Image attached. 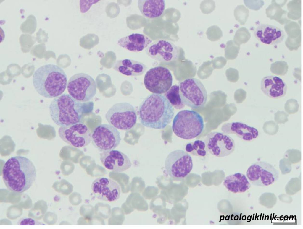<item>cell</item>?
Instances as JSON below:
<instances>
[{
  "label": "cell",
  "instance_id": "6da1fadb",
  "mask_svg": "<svg viewBox=\"0 0 303 229\" xmlns=\"http://www.w3.org/2000/svg\"><path fill=\"white\" fill-rule=\"evenodd\" d=\"M36 175L32 161L21 156L8 159L2 170L3 179L7 187L17 193H22L29 189L34 182Z\"/></svg>",
  "mask_w": 303,
  "mask_h": 229
},
{
  "label": "cell",
  "instance_id": "7a4b0ae2",
  "mask_svg": "<svg viewBox=\"0 0 303 229\" xmlns=\"http://www.w3.org/2000/svg\"><path fill=\"white\" fill-rule=\"evenodd\" d=\"M141 124L146 127L161 129L171 121L174 115L173 107L164 96L153 93L140 105L138 111Z\"/></svg>",
  "mask_w": 303,
  "mask_h": 229
},
{
  "label": "cell",
  "instance_id": "3957f363",
  "mask_svg": "<svg viewBox=\"0 0 303 229\" xmlns=\"http://www.w3.org/2000/svg\"><path fill=\"white\" fill-rule=\"evenodd\" d=\"M32 81L34 88L39 94L46 98H51L62 94L66 88L67 78L61 68L48 64L35 71Z\"/></svg>",
  "mask_w": 303,
  "mask_h": 229
},
{
  "label": "cell",
  "instance_id": "277c9868",
  "mask_svg": "<svg viewBox=\"0 0 303 229\" xmlns=\"http://www.w3.org/2000/svg\"><path fill=\"white\" fill-rule=\"evenodd\" d=\"M49 109L52 120L60 127L79 123L85 111L81 102L66 93L54 98L50 104Z\"/></svg>",
  "mask_w": 303,
  "mask_h": 229
},
{
  "label": "cell",
  "instance_id": "5b68a950",
  "mask_svg": "<svg viewBox=\"0 0 303 229\" xmlns=\"http://www.w3.org/2000/svg\"><path fill=\"white\" fill-rule=\"evenodd\" d=\"M204 127L203 118L196 111L188 110L179 111L175 116L172 126L174 133L178 137L190 140L199 136Z\"/></svg>",
  "mask_w": 303,
  "mask_h": 229
},
{
  "label": "cell",
  "instance_id": "8992f818",
  "mask_svg": "<svg viewBox=\"0 0 303 229\" xmlns=\"http://www.w3.org/2000/svg\"><path fill=\"white\" fill-rule=\"evenodd\" d=\"M179 93L183 103L194 109L204 106L207 98L206 90L199 79L191 78L185 79L179 85Z\"/></svg>",
  "mask_w": 303,
  "mask_h": 229
},
{
  "label": "cell",
  "instance_id": "52a82bcc",
  "mask_svg": "<svg viewBox=\"0 0 303 229\" xmlns=\"http://www.w3.org/2000/svg\"><path fill=\"white\" fill-rule=\"evenodd\" d=\"M105 118L109 124L117 129L128 130L135 125L137 116L133 106L127 102L116 103L107 111Z\"/></svg>",
  "mask_w": 303,
  "mask_h": 229
},
{
  "label": "cell",
  "instance_id": "ba28073f",
  "mask_svg": "<svg viewBox=\"0 0 303 229\" xmlns=\"http://www.w3.org/2000/svg\"><path fill=\"white\" fill-rule=\"evenodd\" d=\"M96 84L94 79L83 72L76 74L69 79L67 88L69 94L80 102L91 100L96 92Z\"/></svg>",
  "mask_w": 303,
  "mask_h": 229
},
{
  "label": "cell",
  "instance_id": "9c48e42d",
  "mask_svg": "<svg viewBox=\"0 0 303 229\" xmlns=\"http://www.w3.org/2000/svg\"><path fill=\"white\" fill-rule=\"evenodd\" d=\"M165 168L168 174L175 178L186 176L193 167L192 157L187 152L181 150L171 152L166 158Z\"/></svg>",
  "mask_w": 303,
  "mask_h": 229
},
{
  "label": "cell",
  "instance_id": "30bf717a",
  "mask_svg": "<svg viewBox=\"0 0 303 229\" xmlns=\"http://www.w3.org/2000/svg\"><path fill=\"white\" fill-rule=\"evenodd\" d=\"M121 140L120 133L111 124H100L94 129L91 134L92 144L101 152L114 150Z\"/></svg>",
  "mask_w": 303,
  "mask_h": 229
},
{
  "label": "cell",
  "instance_id": "8fae6325",
  "mask_svg": "<svg viewBox=\"0 0 303 229\" xmlns=\"http://www.w3.org/2000/svg\"><path fill=\"white\" fill-rule=\"evenodd\" d=\"M173 77L170 71L162 66H157L149 70L144 78L146 88L153 93L166 92L172 86Z\"/></svg>",
  "mask_w": 303,
  "mask_h": 229
},
{
  "label": "cell",
  "instance_id": "7c38bea8",
  "mask_svg": "<svg viewBox=\"0 0 303 229\" xmlns=\"http://www.w3.org/2000/svg\"><path fill=\"white\" fill-rule=\"evenodd\" d=\"M246 176L253 185L265 186L276 181L278 179L279 173L272 165L260 161L253 163L249 167L246 172Z\"/></svg>",
  "mask_w": 303,
  "mask_h": 229
},
{
  "label": "cell",
  "instance_id": "4fadbf2b",
  "mask_svg": "<svg viewBox=\"0 0 303 229\" xmlns=\"http://www.w3.org/2000/svg\"><path fill=\"white\" fill-rule=\"evenodd\" d=\"M59 135L65 142L76 148H82L88 145L91 140V131L84 124L78 123L70 126H60Z\"/></svg>",
  "mask_w": 303,
  "mask_h": 229
},
{
  "label": "cell",
  "instance_id": "5bb4252c",
  "mask_svg": "<svg viewBox=\"0 0 303 229\" xmlns=\"http://www.w3.org/2000/svg\"><path fill=\"white\" fill-rule=\"evenodd\" d=\"M204 142L206 150L217 157L228 156L235 150V145L233 139L228 135L220 132L209 133Z\"/></svg>",
  "mask_w": 303,
  "mask_h": 229
},
{
  "label": "cell",
  "instance_id": "9a60e30c",
  "mask_svg": "<svg viewBox=\"0 0 303 229\" xmlns=\"http://www.w3.org/2000/svg\"><path fill=\"white\" fill-rule=\"evenodd\" d=\"M146 54L159 62H169L177 59L183 50L171 42L160 39L152 42L146 48Z\"/></svg>",
  "mask_w": 303,
  "mask_h": 229
},
{
  "label": "cell",
  "instance_id": "2e32d148",
  "mask_svg": "<svg viewBox=\"0 0 303 229\" xmlns=\"http://www.w3.org/2000/svg\"><path fill=\"white\" fill-rule=\"evenodd\" d=\"M91 187L94 195L100 200L114 202L120 196L121 190L119 185L111 179L105 177L98 178L93 181Z\"/></svg>",
  "mask_w": 303,
  "mask_h": 229
},
{
  "label": "cell",
  "instance_id": "e0dca14e",
  "mask_svg": "<svg viewBox=\"0 0 303 229\" xmlns=\"http://www.w3.org/2000/svg\"><path fill=\"white\" fill-rule=\"evenodd\" d=\"M99 155L100 160L103 165L114 172H123L131 166L129 157L120 151L112 150L102 152Z\"/></svg>",
  "mask_w": 303,
  "mask_h": 229
},
{
  "label": "cell",
  "instance_id": "ac0fdd59",
  "mask_svg": "<svg viewBox=\"0 0 303 229\" xmlns=\"http://www.w3.org/2000/svg\"><path fill=\"white\" fill-rule=\"evenodd\" d=\"M254 35L259 41L267 45L280 43L283 41L285 36L284 32L282 30L267 24L259 25L255 30Z\"/></svg>",
  "mask_w": 303,
  "mask_h": 229
},
{
  "label": "cell",
  "instance_id": "d6986e66",
  "mask_svg": "<svg viewBox=\"0 0 303 229\" xmlns=\"http://www.w3.org/2000/svg\"><path fill=\"white\" fill-rule=\"evenodd\" d=\"M261 89L263 93L269 97L279 99L286 94L287 86L280 78L270 75L263 77L261 81Z\"/></svg>",
  "mask_w": 303,
  "mask_h": 229
},
{
  "label": "cell",
  "instance_id": "ffe728a7",
  "mask_svg": "<svg viewBox=\"0 0 303 229\" xmlns=\"http://www.w3.org/2000/svg\"><path fill=\"white\" fill-rule=\"evenodd\" d=\"M221 129L224 134H234L243 140L247 141L256 138L259 134L256 128L239 122L225 123L222 126Z\"/></svg>",
  "mask_w": 303,
  "mask_h": 229
},
{
  "label": "cell",
  "instance_id": "44dd1931",
  "mask_svg": "<svg viewBox=\"0 0 303 229\" xmlns=\"http://www.w3.org/2000/svg\"><path fill=\"white\" fill-rule=\"evenodd\" d=\"M152 42L147 36L140 33H132L119 40L120 46L130 51L138 52L147 48Z\"/></svg>",
  "mask_w": 303,
  "mask_h": 229
},
{
  "label": "cell",
  "instance_id": "7402d4cb",
  "mask_svg": "<svg viewBox=\"0 0 303 229\" xmlns=\"http://www.w3.org/2000/svg\"><path fill=\"white\" fill-rule=\"evenodd\" d=\"M114 69L122 74L130 76H137L142 74L146 67L143 63L129 59L119 60L115 64Z\"/></svg>",
  "mask_w": 303,
  "mask_h": 229
},
{
  "label": "cell",
  "instance_id": "603a6c76",
  "mask_svg": "<svg viewBox=\"0 0 303 229\" xmlns=\"http://www.w3.org/2000/svg\"><path fill=\"white\" fill-rule=\"evenodd\" d=\"M138 6L143 16L153 19L162 14L165 8V2L164 0H139Z\"/></svg>",
  "mask_w": 303,
  "mask_h": 229
},
{
  "label": "cell",
  "instance_id": "cb8c5ba5",
  "mask_svg": "<svg viewBox=\"0 0 303 229\" xmlns=\"http://www.w3.org/2000/svg\"><path fill=\"white\" fill-rule=\"evenodd\" d=\"M223 184L228 190L234 193L244 192L251 186L246 176L240 173L227 176L224 180Z\"/></svg>",
  "mask_w": 303,
  "mask_h": 229
},
{
  "label": "cell",
  "instance_id": "d4e9b609",
  "mask_svg": "<svg viewBox=\"0 0 303 229\" xmlns=\"http://www.w3.org/2000/svg\"><path fill=\"white\" fill-rule=\"evenodd\" d=\"M173 107L177 109L183 108L185 105L183 103L179 93V87L175 85L167 92L165 96Z\"/></svg>",
  "mask_w": 303,
  "mask_h": 229
},
{
  "label": "cell",
  "instance_id": "484cf974",
  "mask_svg": "<svg viewBox=\"0 0 303 229\" xmlns=\"http://www.w3.org/2000/svg\"><path fill=\"white\" fill-rule=\"evenodd\" d=\"M185 150L187 152L195 156L204 157L207 154L205 142L200 140L188 143L186 146Z\"/></svg>",
  "mask_w": 303,
  "mask_h": 229
},
{
  "label": "cell",
  "instance_id": "4316f807",
  "mask_svg": "<svg viewBox=\"0 0 303 229\" xmlns=\"http://www.w3.org/2000/svg\"><path fill=\"white\" fill-rule=\"evenodd\" d=\"M288 68V65L286 62L278 61L273 63L271 64L270 70L273 74L283 76L287 73Z\"/></svg>",
  "mask_w": 303,
  "mask_h": 229
},
{
  "label": "cell",
  "instance_id": "83f0119b",
  "mask_svg": "<svg viewBox=\"0 0 303 229\" xmlns=\"http://www.w3.org/2000/svg\"><path fill=\"white\" fill-rule=\"evenodd\" d=\"M240 47L236 44L233 40L228 41L225 49V55L228 58H235L238 55Z\"/></svg>",
  "mask_w": 303,
  "mask_h": 229
},
{
  "label": "cell",
  "instance_id": "f1b7e54d",
  "mask_svg": "<svg viewBox=\"0 0 303 229\" xmlns=\"http://www.w3.org/2000/svg\"><path fill=\"white\" fill-rule=\"evenodd\" d=\"M206 34L208 39L212 41H217L223 36L221 29L216 25L209 27L207 30Z\"/></svg>",
  "mask_w": 303,
  "mask_h": 229
},
{
  "label": "cell",
  "instance_id": "f546056e",
  "mask_svg": "<svg viewBox=\"0 0 303 229\" xmlns=\"http://www.w3.org/2000/svg\"><path fill=\"white\" fill-rule=\"evenodd\" d=\"M247 9L243 5L238 6L234 10V15L236 20L244 24L247 18Z\"/></svg>",
  "mask_w": 303,
  "mask_h": 229
},
{
  "label": "cell",
  "instance_id": "4dcf8cb0",
  "mask_svg": "<svg viewBox=\"0 0 303 229\" xmlns=\"http://www.w3.org/2000/svg\"><path fill=\"white\" fill-rule=\"evenodd\" d=\"M247 30L246 28L241 27L236 32L233 41L238 45L245 43L247 41Z\"/></svg>",
  "mask_w": 303,
  "mask_h": 229
},
{
  "label": "cell",
  "instance_id": "1f68e13d",
  "mask_svg": "<svg viewBox=\"0 0 303 229\" xmlns=\"http://www.w3.org/2000/svg\"><path fill=\"white\" fill-rule=\"evenodd\" d=\"M215 7V1L212 0H205L202 1L200 8L203 13L208 14L214 11Z\"/></svg>",
  "mask_w": 303,
  "mask_h": 229
},
{
  "label": "cell",
  "instance_id": "d6a6232c",
  "mask_svg": "<svg viewBox=\"0 0 303 229\" xmlns=\"http://www.w3.org/2000/svg\"><path fill=\"white\" fill-rule=\"evenodd\" d=\"M299 107V105L297 100L295 99H290L288 100L285 105V110L289 112H292L297 111Z\"/></svg>",
  "mask_w": 303,
  "mask_h": 229
},
{
  "label": "cell",
  "instance_id": "836d02e7",
  "mask_svg": "<svg viewBox=\"0 0 303 229\" xmlns=\"http://www.w3.org/2000/svg\"><path fill=\"white\" fill-rule=\"evenodd\" d=\"M35 222L31 218H25L24 219H23L20 222V225H28V223L30 224V225H34L35 224Z\"/></svg>",
  "mask_w": 303,
  "mask_h": 229
}]
</instances>
